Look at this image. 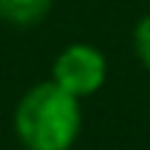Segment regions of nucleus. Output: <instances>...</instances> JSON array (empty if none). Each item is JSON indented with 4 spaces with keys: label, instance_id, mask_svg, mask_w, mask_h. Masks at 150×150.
<instances>
[{
    "label": "nucleus",
    "instance_id": "f03ea898",
    "mask_svg": "<svg viewBox=\"0 0 150 150\" xmlns=\"http://www.w3.org/2000/svg\"><path fill=\"white\" fill-rule=\"evenodd\" d=\"M107 77V61L95 46L74 43L55 58L52 64V83L71 92L74 98H86V95L98 92Z\"/></svg>",
    "mask_w": 150,
    "mask_h": 150
},
{
    "label": "nucleus",
    "instance_id": "7ed1b4c3",
    "mask_svg": "<svg viewBox=\"0 0 150 150\" xmlns=\"http://www.w3.org/2000/svg\"><path fill=\"white\" fill-rule=\"evenodd\" d=\"M52 0H0V18L16 28H34L46 18Z\"/></svg>",
    "mask_w": 150,
    "mask_h": 150
},
{
    "label": "nucleus",
    "instance_id": "20e7f679",
    "mask_svg": "<svg viewBox=\"0 0 150 150\" xmlns=\"http://www.w3.org/2000/svg\"><path fill=\"white\" fill-rule=\"evenodd\" d=\"M135 52H138L141 64L150 71V16H144L135 25Z\"/></svg>",
    "mask_w": 150,
    "mask_h": 150
},
{
    "label": "nucleus",
    "instance_id": "f257e3e1",
    "mask_svg": "<svg viewBox=\"0 0 150 150\" xmlns=\"http://www.w3.org/2000/svg\"><path fill=\"white\" fill-rule=\"evenodd\" d=\"M16 135L28 150H71L80 135V98L55 83L28 89L16 107Z\"/></svg>",
    "mask_w": 150,
    "mask_h": 150
}]
</instances>
